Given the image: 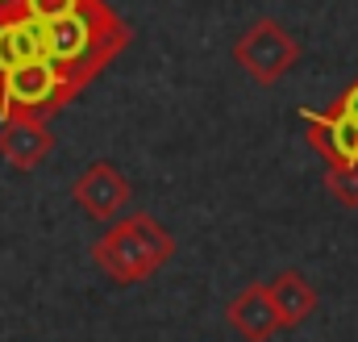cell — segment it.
<instances>
[{
    "label": "cell",
    "mask_w": 358,
    "mask_h": 342,
    "mask_svg": "<svg viewBox=\"0 0 358 342\" xmlns=\"http://www.w3.org/2000/svg\"><path fill=\"white\" fill-rule=\"evenodd\" d=\"M329 109H334V113H346V117H358V80L346 88V92H342V96H338Z\"/></svg>",
    "instance_id": "obj_13"
},
{
    "label": "cell",
    "mask_w": 358,
    "mask_h": 342,
    "mask_svg": "<svg viewBox=\"0 0 358 342\" xmlns=\"http://www.w3.org/2000/svg\"><path fill=\"white\" fill-rule=\"evenodd\" d=\"M55 155V134L42 117L8 113L0 117V159L13 171H34Z\"/></svg>",
    "instance_id": "obj_6"
},
{
    "label": "cell",
    "mask_w": 358,
    "mask_h": 342,
    "mask_svg": "<svg viewBox=\"0 0 358 342\" xmlns=\"http://www.w3.org/2000/svg\"><path fill=\"white\" fill-rule=\"evenodd\" d=\"M71 196H76V205H80L88 217L113 221V217H121V209L129 205L134 188H129V179L113 167L108 159H96V163H88V167L76 175Z\"/></svg>",
    "instance_id": "obj_5"
},
{
    "label": "cell",
    "mask_w": 358,
    "mask_h": 342,
    "mask_svg": "<svg viewBox=\"0 0 358 342\" xmlns=\"http://www.w3.org/2000/svg\"><path fill=\"white\" fill-rule=\"evenodd\" d=\"M129 25L104 0H80L71 13L42 21V55L67 76L76 92H84L129 46Z\"/></svg>",
    "instance_id": "obj_1"
},
{
    "label": "cell",
    "mask_w": 358,
    "mask_h": 342,
    "mask_svg": "<svg viewBox=\"0 0 358 342\" xmlns=\"http://www.w3.org/2000/svg\"><path fill=\"white\" fill-rule=\"evenodd\" d=\"M0 4H8V0H0Z\"/></svg>",
    "instance_id": "obj_14"
},
{
    "label": "cell",
    "mask_w": 358,
    "mask_h": 342,
    "mask_svg": "<svg viewBox=\"0 0 358 342\" xmlns=\"http://www.w3.org/2000/svg\"><path fill=\"white\" fill-rule=\"evenodd\" d=\"M267 292H271V305H275L283 330H296L300 322H308L317 313V288L300 271H279L267 284Z\"/></svg>",
    "instance_id": "obj_10"
},
{
    "label": "cell",
    "mask_w": 358,
    "mask_h": 342,
    "mask_svg": "<svg viewBox=\"0 0 358 342\" xmlns=\"http://www.w3.org/2000/svg\"><path fill=\"white\" fill-rule=\"evenodd\" d=\"M80 0H21V8L29 13V17H38V21H55V17H63V13H71Z\"/></svg>",
    "instance_id": "obj_12"
},
{
    "label": "cell",
    "mask_w": 358,
    "mask_h": 342,
    "mask_svg": "<svg viewBox=\"0 0 358 342\" xmlns=\"http://www.w3.org/2000/svg\"><path fill=\"white\" fill-rule=\"evenodd\" d=\"M76 96H80V92L67 84V76H63L46 55H38V59L21 63V67H13V71H4V80H0V117L25 113V117L50 121V117H55L59 109H67Z\"/></svg>",
    "instance_id": "obj_3"
},
{
    "label": "cell",
    "mask_w": 358,
    "mask_h": 342,
    "mask_svg": "<svg viewBox=\"0 0 358 342\" xmlns=\"http://www.w3.org/2000/svg\"><path fill=\"white\" fill-rule=\"evenodd\" d=\"M325 188L338 205L358 209V163H325Z\"/></svg>",
    "instance_id": "obj_11"
},
{
    "label": "cell",
    "mask_w": 358,
    "mask_h": 342,
    "mask_svg": "<svg viewBox=\"0 0 358 342\" xmlns=\"http://www.w3.org/2000/svg\"><path fill=\"white\" fill-rule=\"evenodd\" d=\"M304 46L275 21V17H259L242 29V38L234 42V63L255 80V84H279L296 63H300Z\"/></svg>",
    "instance_id": "obj_4"
},
{
    "label": "cell",
    "mask_w": 358,
    "mask_h": 342,
    "mask_svg": "<svg viewBox=\"0 0 358 342\" xmlns=\"http://www.w3.org/2000/svg\"><path fill=\"white\" fill-rule=\"evenodd\" d=\"M171 255H176V238L150 213H129V217L113 221L108 234L92 247V263L117 284L150 280L159 267L171 263Z\"/></svg>",
    "instance_id": "obj_2"
},
{
    "label": "cell",
    "mask_w": 358,
    "mask_h": 342,
    "mask_svg": "<svg viewBox=\"0 0 358 342\" xmlns=\"http://www.w3.org/2000/svg\"><path fill=\"white\" fill-rule=\"evenodd\" d=\"M225 322L242 334L246 342H271L283 326H279V313L271 305L267 284H246L229 305H225Z\"/></svg>",
    "instance_id": "obj_9"
},
{
    "label": "cell",
    "mask_w": 358,
    "mask_h": 342,
    "mask_svg": "<svg viewBox=\"0 0 358 342\" xmlns=\"http://www.w3.org/2000/svg\"><path fill=\"white\" fill-rule=\"evenodd\" d=\"M42 55V21L21 8V0L0 4V80L4 71Z\"/></svg>",
    "instance_id": "obj_8"
},
{
    "label": "cell",
    "mask_w": 358,
    "mask_h": 342,
    "mask_svg": "<svg viewBox=\"0 0 358 342\" xmlns=\"http://www.w3.org/2000/svg\"><path fill=\"white\" fill-rule=\"evenodd\" d=\"M308 146L325 159V163H358V117L346 113H317V109H300Z\"/></svg>",
    "instance_id": "obj_7"
}]
</instances>
